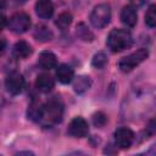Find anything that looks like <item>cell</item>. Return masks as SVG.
Masks as SVG:
<instances>
[{
    "label": "cell",
    "mask_w": 156,
    "mask_h": 156,
    "mask_svg": "<svg viewBox=\"0 0 156 156\" xmlns=\"http://www.w3.org/2000/svg\"><path fill=\"white\" fill-rule=\"evenodd\" d=\"M63 116V104L60 98L54 96L49 99L45 105H43V117L41 122L45 126H52L61 122Z\"/></svg>",
    "instance_id": "obj_1"
},
{
    "label": "cell",
    "mask_w": 156,
    "mask_h": 156,
    "mask_svg": "<svg viewBox=\"0 0 156 156\" xmlns=\"http://www.w3.org/2000/svg\"><path fill=\"white\" fill-rule=\"evenodd\" d=\"M133 43L132 34L127 29H112L106 39V45L113 52H119L128 49Z\"/></svg>",
    "instance_id": "obj_2"
},
{
    "label": "cell",
    "mask_w": 156,
    "mask_h": 156,
    "mask_svg": "<svg viewBox=\"0 0 156 156\" xmlns=\"http://www.w3.org/2000/svg\"><path fill=\"white\" fill-rule=\"evenodd\" d=\"M147 57H149V50L147 49H145V48L138 49L136 51H134V52L122 57L118 61V68L122 72H124V73L130 72L136 66H139L141 62H144Z\"/></svg>",
    "instance_id": "obj_3"
},
{
    "label": "cell",
    "mask_w": 156,
    "mask_h": 156,
    "mask_svg": "<svg viewBox=\"0 0 156 156\" xmlns=\"http://www.w3.org/2000/svg\"><path fill=\"white\" fill-rule=\"evenodd\" d=\"M90 23L95 28H104L110 23L111 20V7L108 4L96 5L90 13Z\"/></svg>",
    "instance_id": "obj_4"
},
{
    "label": "cell",
    "mask_w": 156,
    "mask_h": 156,
    "mask_svg": "<svg viewBox=\"0 0 156 156\" xmlns=\"http://www.w3.org/2000/svg\"><path fill=\"white\" fill-rule=\"evenodd\" d=\"M30 24L32 22H30L29 15L22 11L13 13L9 20V28L13 33H17V34L26 33L30 28Z\"/></svg>",
    "instance_id": "obj_5"
},
{
    "label": "cell",
    "mask_w": 156,
    "mask_h": 156,
    "mask_svg": "<svg viewBox=\"0 0 156 156\" xmlns=\"http://www.w3.org/2000/svg\"><path fill=\"white\" fill-rule=\"evenodd\" d=\"M5 88L12 95H18L24 88V78L18 72H11L5 79Z\"/></svg>",
    "instance_id": "obj_6"
},
{
    "label": "cell",
    "mask_w": 156,
    "mask_h": 156,
    "mask_svg": "<svg viewBox=\"0 0 156 156\" xmlns=\"http://www.w3.org/2000/svg\"><path fill=\"white\" fill-rule=\"evenodd\" d=\"M115 143L117 146H119L121 149H128L130 147V145L134 141V132L127 127H121L118 129H116L115 134Z\"/></svg>",
    "instance_id": "obj_7"
},
{
    "label": "cell",
    "mask_w": 156,
    "mask_h": 156,
    "mask_svg": "<svg viewBox=\"0 0 156 156\" xmlns=\"http://www.w3.org/2000/svg\"><path fill=\"white\" fill-rule=\"evenodd\" d=\"M89 133L88 122L83 117H74L68 126V134L74 138H84Z\"/></svg>",
    "instance_id": "obj_8"
},
{
    "label": "cell",
    "mask_w": 156,
    "mask_h": 156,
    "mask_svg": "<svg viewBox=\"0 0 156 156\" xmlns=\"http://www.w3.org/2000/svg\"><path fill=\"white\" fill-rule=\"evenodd\" d=\"M121 22L127 27H134L138 22V13L133 5H127L121 11Z\"/></svg>",
    "instance_id": "obj_9"
},
{
    "label": "cell",
    "mask_w": 156,
    "mask_h": 156,
    "mask_svg": "<svg viewBox=\"0 0 156 156\" xmlns=\"http://www.w3.org/2000/svg\"><path fill=\"white\" fill-rule=\"evenodd\" d=\"M55 87V80L49 73H41L35 79V88L40 93H50Z\"/></svg>",
    "instance_id": "obj_10"
},
{
    "label": "cell",
    "mask_w": 156,
    "mask_h": 156,
    "mask_svg": "<svg viewBox=\"0 0 156 156\" xmlns=\"http://www.w3.org/2000/svg\"><path fill=\"white\" fill-rule=\"evenodd\" d=\"M35 13L43 20H48L54 13V6L50 0H38L35 2Z\"/></svg>",
    "instance_id": "obj_11"
},
{
    "label": "cell",
    "mask_w": 156,
    "mask_h": 156,
    "mask_svg": "<svg viewBox=\"0 0 156 156\" xmlns=\"http://www.w3.org/2000/svg\"><path fill=\"white\" fill-rule=\"evenodd\" d=\"M38 65L43 68V69H51V68H55L56 65H57V60H56V56L54 52L49 51V50H45V51H41L38 56Z\"/></svg>",
    "instance_id": "obj_12"
},
{
    "label": "cell",
    "mask_w": 156,
    "mask_h": 156,
    "mask_svg": "<svg viewBox=\"0 0 156 156\" xmlns=\"http://www.w3.org/2000/svg\"><path fill=\"white\" fill-rule=\"evenodd\" d=\"M56 78H57V80L60 83L68 84L74 78V71H73V68L71 66H68L66 63H61L56 68Z\"/></svg>",
    "instance_id": "obj_13"
},
{
    "label": "cell",
    "mask_w": 156,
    "mask_h": 156,
    "mask_svg": "<svg viewBox=\"0 0 156 156\" xmlns=\"http://www.w3.org/2000/svg\"><path fill=\"white\" fill-rule=\"evenodd\" d=\"M32 46L24 40L17 41L13 46V55L17 58H27L29 55H32Z\"/></svg>",
    "instance_id": "obj_14"
},
{
    "label": "cell",
    "mask_w": 156,
    "mask_h": 156,
    "mask_svg": "<svg viewBox=\"0 0 156 156\" xmlns=\"http://www.w3.org/2000/svg\"><path fill=\"white\" fill-rule=\"evenodd\" d=\"M91 87V79L88 76H78L73 82V89L78 94L85 93Z\"/></svg>",
    "instance_id": "obj_15"
},
{
    "label": "cell",
    "mask_w": 156,
    "mask_h": 156,
    "mask_svg": "<svg viewBox=\"0 0 156 156\" xmlns=\"http://www.w3.org/2000/svg\"><path fill=\"white\" fill-rule=\"evenodd\" d=\"M28 118H30L32 121L34 122H39L41 121V117H43V105L37 101V100H33L28 107Z\"/></svg>",
    "instance_id": "obj_16"
},
{
    "label": "cell",
    "mask_w": 156,
    "mask_h": 156,
    "mask_svg": "<svg viewBox=\"0 0 156 156\" xmlns=\"http://www.w3.org/2000/svg\"><path fill=\"white\" fill-rule=\"evenodd\" d=\"M76 34H77V37H78L80 40H83V41H93V40H94V34H93V32H91V30L88 28V26H87L85 23H83V22L78 23L77 29H76Z\"/></svg>",
    "instance_id": "obj_17"
},
{
    "label": "cell",
    "mask_w": 156,
    "mask_h": 156,
    "mask_svg": "<svg viewBox=\"0 0 156 156\" xmlns=\"http://www.w3.org/2000/svg\"><path fill=\"white\" fill-rule=\"evenodd\" d=\"M33 35H34V38H35L37 40L43 41V43L49 41V40L52 39V33H51V30H49L48 27H45V26H37V28H35Z\"/></svg>",
    "instance_id": "obj_18"
},
{
    "label": "cell",
    "mask_w": 156,
    "mask_h": 156,
    "mask_svg": "<svg viewBox=\"0 0 156 156\" xmlns=\"http://www.w3.org/2000/svg\"><path fill=\"white\" fill-rule=\"evenodd\" d=\"M107 61H108V57H107L106 52H104V51H98V52L93 56V58H91V66H93L94 68L101 69V68H104V67L106 66Z\"/></svg>",
    "instance_id": "obj_19"
},
{
    "label": "cell",
    "mask_w": 156,
    "mask_h": 156,
    "mask_svg": "<svg viewBox=\"0 0 156 156\" xmlns=\"http://www.w3.org/2000/svg\"><path fill=\"white\" fill-rule=\"evenodd\" d=\"M72 20H73V18H72V15H71L69 12H62V13H60L58 17L56 18L55 24H56V27H58L60 29H66V28H68V27L71 26Z\"/></svg>",
    "instance_id": "obj_20"
},
{
    "label": "cell",
    "mask_w": 156,
    "mask_h": 156,
    "mask_svg": "<svg viewBox=\"0 0 156 156\" xmlns=\"http://www.w3.org/2000/svg\"><path fill=\"white\" fill-rule=\"evenodd\" d=\"M145 24L150 28L156 27V4H152L147 7L145 12Z\"/></svg>",
    "instance_id": "obj_21"
},
{
    "label": "cell",
    "mask_w": 156,
    "mask_h": 156,
    "mask_svg": "<svg viewBox=\"0 0 156 156\" xmlns=\"http://www.w3.org/2000/svg\"><path fill=\"white\" fill-rule=\"evenodd\" d=\"M106 122H107V117L104 112H96V113L93 115V123H94L95 127L101 128L106 124Z\"/></svg>",
    "instance_id": "obj_22"
},
{
    "label": "cell",
    "mask_w": 156,
    "mask_h": 156,
    "mask_svg": "<svg viewBox=\"0 0 156 156\" xmlns=\"http://www.w3.org/2000/svg\"><path fill=\"white\" fill-rule=\"evenodd\" d=\"M146 130H147L149 134H156V118L151 119V121L147 123Z\"/></svg>",
    "instance_id": "obj_23"
},
{
    "label": "cell",
    "mask_w": 156,
    "mask_h": 156,
    "mask_svg": "<svg viewBox=\"0 0 156 156\" xmlns=\"http://www.w3.org/2000/svg\"><path fill=\"white\" fill-rule=\"evenodd\" d=\"M133 5H135V6H141V5H144L147 0H129Z\"/></svg>",
    "instance_id": "obj_24"
},
{
    "label": "cell",
    "mask_w": 156,
    "mask_h": 156,
    "mask_svg": "<svg viewBox=\"0 0 156 156\" xmlns=\"http://www.w3.org/2000/svg\"><path fill=\"white\" fill-rule=\"evenodd\" d=\"M17 155H33V152H30V151H20V152H17Z\"/></svg>",
    "instance_id": "obj_25"
},
{
    "label": "cell",
    "mask_w": 156,
    "mask_h": 156,
    "mask_svg": "<svg viewBox=\"0 0 156 156\" xmlns=\"http://www.w3.org/2000/svg\"><path fill=\"white\" fill-rule=\"evenodd\" d=\"M5 46H6V41H5V39L2 38V48H1V52L5 51Z\"/></svg>",
    "instance_id": "obj_26"
},
{
    "label": "cell",
    "mask_w": 156,
    "mask_h": 156,
    "mask_svg": "<svg viewBox=\"0 0 156 156\" xmlns=\"http://www.w3.org/2000/svg\"><path fill=\"white\" fill-rule=\"evenodd\" d=\"M16 2H18V4H23V2H26L27 0H15Z\"/></svg>",
    "instance_id": "obj_27"
}]
</instances>
